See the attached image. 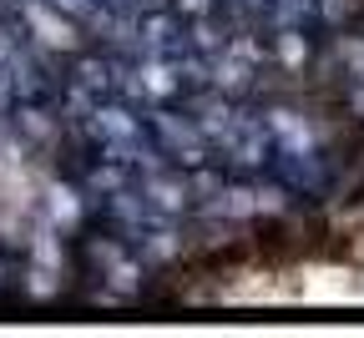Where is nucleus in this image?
I'll return each mask as SVG.
<instances>
[{"mask_svg":"<svg viewBox=\"0 0 364 338\" xmlns=\"http://www.w3.org/2000/svg\"><path fill=\"white\" fill-rule=\"evenodd\" d=\"M268 136H273V152H318V136H314V126L299 116V111H289V107H279V111H268Z\"/></svg>","mask_w":364,"mask_h":338,"instance_id":"f257e3e1","label":"nucleus"},{"mask_svg":"<svg viewBox=\"0 0 364 338\" xmlns=\"http://www.w3.org/2000/svg\"><path fill=\"white\" fill-rule=\"evenodd\" d=\"M279 61H284V66H304V61H309V40H304V31H284V40H279Z\"/></svg>","mask_w":364,"mask_h":338,"instance_id":"f03ea898","label":"nucleus"},{"mask_svg":"<svg viewBox=\"0 0 364 338\" xmlns=\"http://www.w3.org/2000/svg\"><path fill=\"white\" fill-rule=\"evenodd\" d=\"M349 107H354V116H364V76H359V86L349 91Z\"/></svg>","mask_w":364,"mask_h":338,"instance_id":"7ed1b4c3","label":"nucleus"}]
</instances>
